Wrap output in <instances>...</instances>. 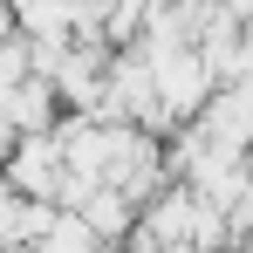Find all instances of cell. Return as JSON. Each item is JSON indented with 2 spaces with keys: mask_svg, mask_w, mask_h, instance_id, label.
<instances>
[{
  "mask_svg": "<svg viewBox=\"0 0 253 253\" xmlns=\"http://www.w3.org/2000/svg\"><path fill=\"white\" fill-rule=\"evenodd\" d=\"M69 178H76V165H69L62 124H55V130H28V137H14V144H7V192H28V199L62 206Z\"/></svg>",
  "mask_w": 253,
  "mask_h": 253,
  "instance_id": "obj_1",
  "label": "cell"
},
{
  "mask_svg": "<svg viewBox=\"0 0 253 253\" xmlns=\"http://www.w3.org/2000/svg\"><path fill=\"white\" fill-rule=\"evenodd\" d=\"M7 96V144L14 137H28V130H55L62 124V89H55V76H28V83H7L0 89Z\"/></svg>",
  "mask_w": 253,
  "mask_h": 253,
  "instance_id": "obj_2",
  "label": "cell"
},
{
  "mask_svg": "<svg viewBox=\"0 0 253 253\" xmlns=\"http://www.w3.org/2000/svg\"><path fill=\"white\" fill-rule=\"evenodd\" d=\"M55 219H62V206L28 199V192H7V206H0V240H7V253H28Z\"/></svg>",
  "mask_w": 253,
  "mask_h": 253,
  "instance_id": "obj_3",
  "label": "cell"
}]
</instances>
